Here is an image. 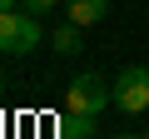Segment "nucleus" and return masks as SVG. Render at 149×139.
Masks as SVG:
<instances>
[{
  "mask_svg": "<svg viewBox=\"0 0 149 139\" xmlns=\"http://www.w3.org/2000/svg\"><path fill=\"white\" fill-rule=\"evenodd\" d=\"M114 104V90H109V80L104 75H95V70H85V75H74L70 85H65V109H74V114H104Z\"/></svg>",
  "mask_w": 149,
  "mask_h": 139,
  "instance_id": "1",
  "label": "nucleus"
},
{
  "mask_svg": "<svg viewBox=\"0 0 149 139\" xmlns=\"http://www.w3.org/2000/svg\"><path fill=\"white\" fill-rule=\"evenodd\" d=\"M114 139H139V134H114Z\"/></svg>",
  "mask_w": 149,
  "mask_h": 139,
  "instance_id": "9",
  "label": "nucleus"
},
{
  "mask_svg": "<svg viewBox=\"0 0 149 139\" xmlns=\"http://www.w3.org/2000/svg\"><path fill=\"white\" fill-rule=\"evenodd\" d=\"M60 0H25V10H35V15H45V10H55Z\"/></svg>",
  "mask_w": 149,
  "mask_h": 139,
  "instance_id": "7",
  "label": "nucleus"
},
{
  "mask_svg": "<svg viewBox=\"0 0 149 139\" xmlns=\"http://www.w3.org/2000/svg\"><path fill=\"white\" fill-rule=\"evenodd\" d=\"M60 139H100L95 114H74V109H65V114H60Z\"/></svg>",
  "mask_w": 149,
  "mask_h": 139,
  "instance_id": "4",
  "label": "nucleus"
},
{
  "mask_svg": "<svg viewBox=\"0 0 149 139\" xmlns=\"http://www.w3.org/2000/svg\"><path fill=\"white\" fill-rule=\"evenodd\" d=\"M50 45L60 50V55H74V50H85V25H74V20H65L55 35H50Z\"/></svg>",
  "mask_w": 149,
  "mask_h": 139,
  "instance_id": "6",
  "label": "nucleus"
},
{
  "mask_svg": "<svg viewBox=\"0 0 149 139\" xmlns=\"http://www.w3.org/2000/svg\"><path fill=\"white\" fill-rule=\"evenodd\" d=\"M109 90H114V109H119V114H144V109H149V70H144V65L119 70V80H114Z\"/></svg>",
  "mask_w": 149,
  "mask_h": 139,
  "instance_id": "3",
  "label": "nucleus"
},
{
  "mask_svg": "<svg viewBox=\"0 0 149 139\" xmlns=\"http://www.w3.org/2000/svg\"><path fill=\"white\" fill-rule=\"evenodd\" d=\"M10 5H15V0H0V10H10Z\"/></svg>",
  "mask_w": 149,
  "mask_h": 139,
  "instance_id": "8",
  "label": "nucleus"
},
{
  "mask_svg": "<svg viewBox=\"0 0 149 139\" xmlns=\"http://www.w3.org/2000/svg\"><path fill=\"white\" fill-rule=\"evenodd\" d=\"M144 139H149V129H144Z\"/></svg>",
  "mask_w": 149,
  "mask_h": 139,
  "instance_id": "10",
  "label": "nucleus"
},
{
  "mask_svg": "<svg viewBox=\"0 0 149 139\" xmlns=\"http://www.w3.org/2000/svg\"><path fill=\"white\" fill-rule=\"evenodd\" d=\"M0 85H5V80H0Z\"/></svg>",
  "mask_w": 149,
  "mask_h": 139,
  "instance_id": "11",
  "label": "nucleus"
},
{
  "mask_svg": "<svg viewBox=\"0 0 149 139\" xmlns=\"http://www.w3.org/2000/svg\"><path fill=\"white\" fill-rule=\"evenodd\" d=\"M109 15V0H70L65 5V20H74V25H100Z\"/></svg>",
  "mask_w": 149,
  "mask_h": 139,
  "instance_id": "5",
  "label": "nucleus"
},
{
  "mask_svg": "<svg viewBox=\"0 0 149 139\" xmlns=\"http://www.w3.org/2000/svg\"><path fill=\"white\" fill-rule=\"evenodd\" d=\"M35 45H40L35 10H0V50L5 55H30Z\"/></svg>",
  "mask_w": 149,
  "mask_h": 139,
  "instance_id": "2",
  "label": "nucleus"
}]
</instances>
